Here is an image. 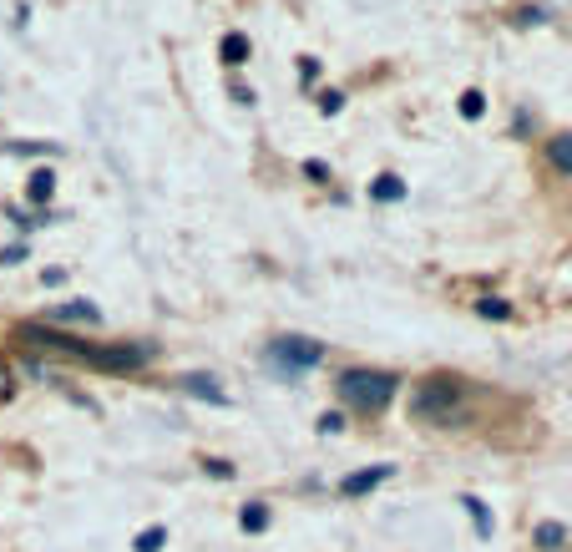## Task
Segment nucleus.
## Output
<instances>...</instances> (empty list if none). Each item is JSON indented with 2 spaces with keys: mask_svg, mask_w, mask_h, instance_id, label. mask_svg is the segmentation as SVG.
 Here are the masks:
<instances>
[{
  "mask_svg": "<svg viewBox=\"0 0 572 552\" xmlns=\"http://www.w3.org/2000/svg\"><path fill=\"white\" fill-rule=\"evenodd\" d=\"M411 416L421 426H461L466 421V385L456 375H431L416 385L411 396Z\"/></svg>",
  "mask_w": 572,
  "mask_h": 552,
  "instance_id": "1",
  "label": "nucleus"
},
{
  "mask_svg": "<svg viewBox=\"0 0 572 552\" xmlns=\"http://www.w3.org/2000/svg\"><path fill=\"white\" fill-rule=\"evenodd\" d=\"M390 396H395V375H385V370H350V375H340V401L350 411H360V416L385 411Z\"/></svg>",
  "mask_w": 572,
  "mask_h": 552,
  "instance_id": "2",
  "label": "nucleus"
},
{
  "mask_svg": "<svg viewBox=\"0 0 572 552\" xmlns=\"http://www.w3.org/2000/svg\"><path fill=\"white\" fill-rule=\"evenodd\" d=\"M71 355L97 370H142L152 360V345H76Z\"/></svg>",
  "mask_w": 572,
  "mask_h": 552,
  "instance_id": "3",
  "label": "nucleus"
},
{
  "mask_svg": "<svg viewBox=\"0 0 572 552\" xmlns=\"http://www.w3.org/2000/svg\"><path fill=\"white\" fill-rule=\"evenodd\" d=\"M324 360V345H314V340H304V335H279L274 345H269V365H279L284 375H304V370H314Z\"/></svg>",
  "mask_w": 572,
  "mask_h": 552,
  "instance_id": "4",
  "label": "nucleus"
},
{
  "mask_svg": "<svg viewBox=\"0 0 572 552\" xmlns=\"http://www.w3.org/2000/svg\"><path fill=\"white\" fill-rule=\"evenodd\" d=\"M390 477H395V466H390V461H380V466H365V471H355V477H345V482H340V492H345V497H365V492H375V487H380V482H390Z\"/></svg>",
  "mask_w": 572,
  "mask_h": 552,
  "instance_id": "5",
  "label": "nucleus"
},
{
  "mask_svg": "<svg viewBox=\"0 0 572 552\" xmlns=\"http://www.w3.org/2000/svg\"><path fill=\"white\" fill-rule=\"evenodd\" d=\"M51 320H56V325H97L102 309H97L92 299H66V304L51 309Z\"/></svg>",
  "mask_w": 572,
  "mask_h": 552,
  "instance_id": "6",
  "label": "nucleus"
},
{
  "mask_svg": "<svg viewBox=\"0 0 572 552\" xmlns=\"http://www.w3.org/2000/svg\"><path fill=\"white\" fill-rule=\"evenodd\" d=\"M183 390H188V396H198V401H208V406H228V396L218 390V380H213V375H188V380H183Z\"/></svg>",
  "mask_w": 572,
  "mask_h": 552,
  "instance_id": "7",
  "label": "nucleus"
},
{
  "mask_svg": "<svg viewBox=\"0 0 572 552\" xmlns=\"http://www.w3.org/2000/svg\"><path fill=\"white\" fill-rule=\"evenodd\" d=\"M51 193H56V173H51V168H36L31 183H26V198H31V203H51Z\"/></svg>",
  "mask_w": 572,
  "mask_h": 552,
  "instance_id": "8",
  "label": "nucleus"
},
{
  "mask_svg": "<svg viewBox=\"0 0 572 552\" xmlns=\"http://www.w3.org/2000/svg\"><path fill=\"white\" fill-rule=\"evenodd\" d=\"M249 51H254V46H249V36H243V31H228V36H223V61H228V66H243V61H249Z\"/></svg>",
  "mask_w": 572,
  "mask_h": 552,
  "instance_id": "9",
  "label": "nucleus"
},
{
  "mask_svg": "<svg viewBox=\"0 0 572 552\" xmlns=\"http://www.w3.org/2000/svg\"><path fill=\"white\" fill-rule=\"evenodd\" d=\"M532 542H537L542 552H557V547L567 542V527H562V522H537V532H532Z\"/></svg>",
  "mask_w": 572,
  "mask_h": 552,
  "instance_id": "10",
  "label": "nucleus"
},
{
  "mask_svg": "<svg viewBox=\"0 0 572 552\" xmlns=\"http://www.w3.org/2000/svg\"><path fill=\"white\" fill-rule=\"evenodd\" d=\"M461 507L471 512V522H476V532H481V537H492V532H497V522H492V512H486V502H476V497H466Z\"/></svg>",
  "mask_w": 572,
  "mask_h": 552,
  "instance_id": "11",
  "label": "nucleus"
},
{
  "mask_svg": "<svg viewBox=\"0 0 572 552\" xmlns=\"http://www.w3.org/2000/svg\"><path fill=\"white\" fill-rule=\"evenodd\" d=\"M370 198H375V203H390V198H405V183L385 173V178H375V183H370Z\"/></svg>",
  "mask_w": 572,
  "mask_h": 552,
  "instance_id": "12",
  "label": "nucleus"
},
{
  "mask_svg": "<svg viewBox=\"0 0 572 552\" xmlns=\"http://www.w3.org/2000/svg\"><path fill=\"white\" fill-rule=\"evenodd\" d=\"M547 157L562 168V173H572V132H562V137H552V147H547Z\"/></svg>",
  "mask_w": 572,
  "mask_h": 552,
  "instance_id": "13",
  "label": "nucleus"
},
{
  "mask_svg": "<svg viewBox=\"0 0 572 552\" xmlns=\"http://www.w3.org/2000/svg\"><path fill=\"white\" fill-rule=\"evenodd\" d=\"M476 314L481 320H512V304L507 299H476Z\"/></svg>",
  "mask_w": 572,
  "mask_h": 552,
  "instance_id": "14",
  "label": "nucleus"
},
{
  "mask_svg": "<svg viewBox=\"0 0 572 552\" xmlns=\"http://www.w3.org/2000/svg\"><path fill=\"white\" fill-rule=\"evenodd\" d=\"M264 527H269V507L249 502V507H243V532H264Z\"/></svg>",
  "mask_w": 572,
  "mask_h": 552,
  "instance_id": "15",
  "label": "nucleus"
},
{
  "mask_svg": "<svg viewBox=\"0 0 572 552\" xmlns=\"http://www.w3.org/2000/svg\"><path fill=\"white\" fill-rule=\"evenodd\" d=\"M162 542H168V532H162V527H147V532L137 537V552H157Z\"/></svg>",
  "mask_w": 572,
  "mask_h": 552,
  "instance_id": "16",
  "label": "nucleus"
},
{
  "mask_svg": "<svg viewBox=\"0 0 572 552\" xmlns=\"http://www.w3.org/2000/svg\"><path fill=\"white\" fill-rule=\"evenodd\" d=\"M486 112V97L481 92H461V117H481Z\"/></svg>",
  "mask_w": 572,
  "mask_h": 552,
  "instance_id": "17",
  "label": "nucleus"
},
{
  "mask_svg": "<svg viewBox=\"0 0 572 552\" xmlns=\"http://www.w3.org/2000/svg\"><path fill=\"white\" fill-rule=\"evenodd\" d=\"M319 107H324V117H335V112L345 107V97H340V92H324V97H319Z\"/></svg>",
  "mask_w": 572,
  "mask_h": 552,
  "instance_id": "18",
  "label": "nucleus"
},
{
  "mask_svg": "<svg viewBox=\"0 0 572 552\" xmlns=\"http://www.w3.org/2000/svg\"><path fill=\"white\" fill-rule=\"evenodd\" d=\"M319 431H324V436H335V431H345L340 411H330V416H319Z\"/></svg>",
  "mask_w": 572,
  "mask_h": 552,
  "instance_id": "19",
  "label": "nucleus"
},
{
  "mask_svg": "<svg viewBox=\"0 0 572 552\" xmlns=\"http://www.w3.org/2000/svg\"><path fill=\"white\" fill-rule=\"evenodd\" d=\"M542 16H547V11H542V6H532V11H522V16H517V26H537Z\"/></svg>",
  "mask_w": 572,
  "mask_h": 552,
  "instance_id": "20",
  "label": "nucleus"
},
{
  "mask_svg": "<svg viewBox=\"0 0 572 552\" xmlns=\"http://www.w3.org/2000/svg\"><path fill=\"white\" fill-rule=\"evenodd\" d=\"M6 396H11V370L0 365V401H6Z\"/></svg>",
  "mask_w": 572,
  "mask_h": 552,
  "instance_id": "21",
  "label": "nucleus"
}]
</instances>
